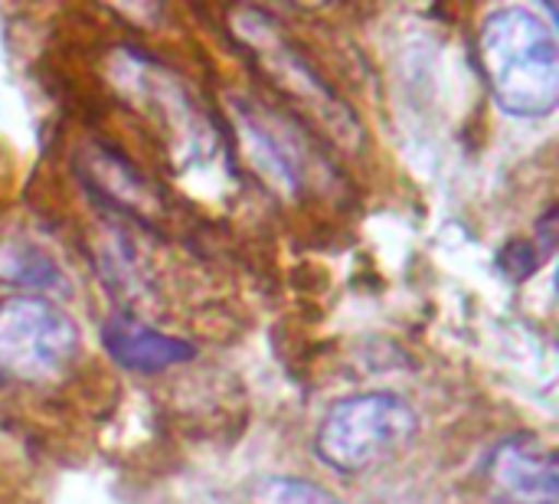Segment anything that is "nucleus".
Here are the masks:
<instances>
[{"instance_id":"1","label":"nucleus","mask_w":559,"mask_h":504,"mask_svg":"<svg viewBox=\"0 0 559 504\" xmlns=\"http://www.w3.org/2000/svg\"><path fill=\"white\" fill-rule=\"evenodd\" d=\"M478 66L495 102L514 118H544L559 102L554 26L527 7H498L478 26Z\"/></svg>"},{"instance_id":"2","label":"nucleus","mask_w":559,"mask_h":504,"mask_svg":"<svg viewBox=\"0 0 559 504\" xmlns=\"http://www.w3.org/2000/svg\"><path fill=\"white\" fill-rule=\"evenodd\" d=\"M416 433L419 413L413 403L400 394L373 390L347 397L324 413L314 433V453L334 472L360 476L409 446Z\"/></svg>"},{"instance_id":"3","label":"nucleus","mask_w":559,"mask_h":504,"mask_svg":"<svg viewBox=\"0 0 559 504\" xmlns=\"http://www.w3.org/2000/svg\"><path fill=\"white\" fill-rule=\"evenodd\" d=\"M75 321L43 295L0 298V377L46 384L72 367L79 354Z\"/></svg>"},{"instance_id":"4","label":"nucleus","mask_w":559,"mask_h":504,"mask_svg":"<svg viewBox=\"0 0 559 504\" xmlns=\"http://www.w3.org/2000/svg\"><path fill=\"white\" fill-rule=\"evenodd\" d=\"M233 30L239 33L242 46L252 49V56L269 72V79L292 102H301L311 115H318L334 138H341L344 144H350V141L360 138V128H357L350 108L311 69V62L301 52H295L292 39L278 30V23L269 13H262L255 7H242V10L233 13Z\"/></svg>"},{"instance_id":"5","label":"nucleus","mask_w":559,"mask_h":504,"mask_svg":"<svg viewBox=\"0 0 559 504\" xmlns=\"http://www.w3.org/2000/svg\"><path fill=\"white\" fill-rule=\"evenodd\" d=\"M491 492L504 504H557V456L534 436L501 443L485 466Z\"/></svg>"},{"instance_id":"6","label":"nucleus","mask_w":559,"mask_h":504,"mask_svg":"<svg viewBox=\"0 0 559 504\" xmlns=\"http://www.w3.org/2000/svg\"><path fill=\"white\" fill-rule=\"evenodd\" d=\"M233 121L242 138L249 164L275 187L278 194H298L301 190V154L295 144L282 134V128L255 108L249 98H233Z\"/></svg>"},{"instance_id":"7","label":"nucleus","mask_w":559,"mask_h":504,"mask_svg":"<svg viewBox=\"0 0 559 504\" xmlns=\"http://www.w3.org/2000/svg\"><path fill=\"white\" fill-rule=\"evenodd\" d=\"M102 344L118 367L134 374H160L197 358V348L190 341L164 335L131 315H111L102 325Z\"/></svg>"},{"instance_id":"8","label":"nucleus","mask_w":559,"mask_h":504,"mask_svg":"<svg viewBox=\"0 0 559 504\" xmlns=\"http://www.w3.org/2000/svg\"><path fill=\"white\" fill-rule=\"evenodd\" d=\"M75 167H79L82 180L95 194H102L108 203H118V207L134 210V213H147L154 207V194H151L147 180L111 148L85 144L75 154Z\"/></svg>"},{"instance_id":"9","label":"nucleus","mask_w":559,"mask_h":504,"mask_svg":"<svg viewBox=\"0 0 559 504\" xmlns=\"http://www.w3.org/2000/svg\"><path fill=\"white\" fill-rule=\"evenodd\" d=\"M0 282L3 285H20V289H59L62 272L49 256H43L29 243H0Z\"/></svg>"},{"instance_id":"10","label":"nucleus","mask_w":559,"mask_h":504,"mask_svg":"<svg viewBox=\"0 0 559 504\" xmlns=\"http://www.w3.org/2000/svg\"><path fill=\"white\" fill-rule=\"evenodd\" d=\"M259 504H344L334 492H328L318 482L308 479H292V476H272L262 479L255 489Z\"/></svg>"}]
</instances>
